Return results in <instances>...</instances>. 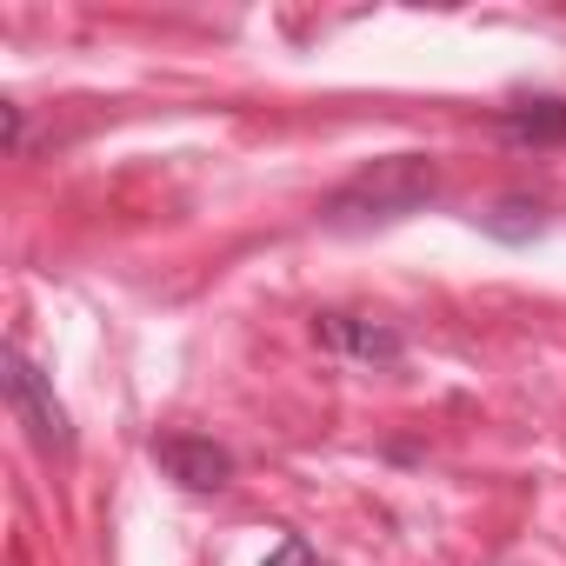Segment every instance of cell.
I'll list each match as a JSON object with an SVG mask.
<instances>
[{
    "instance_id": "obj_1",
    "label": "cell",
    "mask_w": 566,
    "mask_h": 566,
    "mask_svg": "<svg viewBox=\"0 0 566 566\" xmlns=\"http://www.w3.org/2000/svg\"><path fill=\"white\" fill-rule=\"evenodd\" d=\"M433 200H440V160L433 154H387L321 200V227L327 233H367V227L413 220Z\"/></svg>"
},
{
    "instance_id": "obj_2",
    "label": "cell",
    "mask_w": 566,
    "mask_h": 566,
    "mask_svg": "<svg viewBox=\"0 0 566 566\" xmlns=\"http://www.w3.org/2000/svg\"><path fill=\"white\" fill-rule=\"evenodd\" d=\"M8 400H14V413L28 420V433H34L48 453H74V427H67V413H61V400H54L48 374L28 360V347H21V340L8 347Z\"/></svg>"
},
{
    "instance_id": "obj_3",
    "label": "cell",
    "mask_w": 566,
    "mask_h": 566,
    "mask_svg": "<svg viewBox=\"0 0 566 566\" xmlns=\"http://www.w3.org/2000/svg\"><path fill=\"white\" fill-rule=\"evenodd\" d=\"M314 340L327 354H347V360H367V367H394L407 354V334L387 327V321H367V314H314Z\"/></svg>"
},
{
    "instance_id": "obj_4",
    "label": "cell",
    "mask_w": 566,
    "mask_h": 566,
    "mask_svg": "<svg viewBox=\"0 0 566 566\" xmlns=\"http://www.w3.org/2000/svg\"><path fill=\"white\" fill-rule=\"evenodd\" d=\"M154 460L167 467V480H180L187 493H220L233 480V453L207 433H160L154 440Z\"/></svg>"
},
{
    "instance_id": "obj_5",
    "label": "cell",
    "mask_w": 566,
    "mask_h": 566,
    "mask_svg": "<svg viewBox=\"0 0 566 566\" xmlns=\"http://www.w3.org/2000/svg\"><path fill=\"white\" fill-rule=\"evenodd\" d=\"M493 134L513 147H566V94H526L493 107Z\"/></svg>"
},
{
    "instance_id": "obj_6",
    "label": "cell",
    "mask_w": 566,
    "mask_h": 566,
    "mask_svg": "<svg viewBox=\"0 0 566 566\" xmlns=\"http://www.w3.org/2000/svg\"><path fill=\"white\" fill-rule=\"evenodd\" d=\"M539 227H546V207L526 200V193H506V200H493V213H480V233H493V240H506V247L539 240Z\"/></svg>"
},
{
    "instance_id": "obj_7",
    "label": "cell",
    "mask_w": 566,
    "mask_h": 566,
    "mask_svg": "<svg viewBox=\"0 0 566 566\" xmlns=\"http://www.w3.org/2000/svg\"><path fill=\"white\" fill-rule=\"evenodd\" d=\"M260 566H321V559H314V546H307L301 533H287V539H280V546L260 559Z\"/></svg>"
}]
</instances>
